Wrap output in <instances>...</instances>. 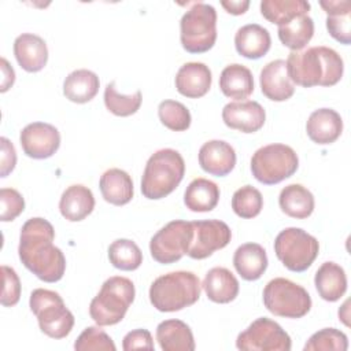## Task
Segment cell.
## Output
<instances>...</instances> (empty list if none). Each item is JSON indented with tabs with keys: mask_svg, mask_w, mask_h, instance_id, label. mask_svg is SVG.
<instances>
[{
	"mask_svg": "<svg viewBox=\"0 0 351 351\" xmlns=\"http://www.w3.org/2000/svg\"><path fill=\"white\" fill-rule=\"evenodd\" d=\"M53 226L40 217L27 219L21 229L19 259L26 269L45 282L59 281L66 270V258L60 248L53 245Z\"/></svg>",
	"mask_w": 351,
	"mask_h": 351,
	"instance_id": "1",
	"label": "cell"
},
{
	"mask_svg": "<svg viewBox=\"0 0 351 351\" xmlns=\"http://www.w3.org/2000/svg\"><path fill=\"white\" fill-rule=\"evenodd\" d=\"M287 70L293 84L303 88L333 86L344 71L341 56L329 47H311L292 51L287 59Z\"/></svg>",
	"mask_w": 351,
	"mask_h": 351,
	"instance_id": "2",
	"label": "cell"
},
{
	"mask_svg": "<svg viewBox=\"0 0 351 351\" xmlns=\"http://www.w3.org/2000/svg\"><path fill=\"white\" fill-rule=\"evenodd\" d=\"M202 292L199 277L186 270L171 271L158 277L149 287V302L162 313L180 311L195 304Z\"/></svg>",
	"mask_w": 351,
	"mask_h": 351,
	"instance_id": "3",
	"label": "cell"
},
{
	"mask_svg": "<svg viewBox=\"0 0 351 351\" xmlns=\"http://www.w3.org/2000/svg\"><path fill=\"white\" fill-rule=\"evenodd\" d=\"M184 174L185 162L181 154L171 148L159 149L147 160L141 177V193L151 200L166 197L180 185Z\"/></svg>",
	"mask_w": 351,
	"mask_h": 351,
	"instance_id": "4",
	"label": "cell"
},
{
	"mask_svg": "<svg viewBox=\"0 0 351 351\" xmlns=\"http://www.w3.org/2000/svg\"><path fill=\"white\" fill-rule=\"evenodd\" d=\"M136 295L132 280L122 276L107 278L89 304V315L99 326L121 322Z\"/></svg>",
	"mask_w": 351,
	"mask_h": 351,
	"instance_id": "5",
	"label": "cell"
},
{
	"mask_svg": "<svg viewBox=\"0 0 351 351\" xmlns=\"http://www.w3.org/2000/svg\"><path fill=\"white\" fill-rule=\"evenodd\" d=\"M180 40L189 53L210 51L217 40L215 8L207 3H193L180 21Z\"/></svg>",
	"mask_w": 351,
	"mask_h": 351,
	"instance_id": "6",
	"label": "cell"
},
{
	"mask_svg": "<svg viewBox=\"0 0 351 351\" xmlns=\"http://www.w3.org/2000/svg\"><path fill=\"white\" fill-rule=\"evenodd\" d=\"M29 306L37 317L43 333L52 339L66 337L74 326V315L66 307L62 296L49 289L37 288L30 293Z\"/></svg>",
	"mask_w": 351,
	"mask_h": 351,
	"instance_id": "7",
	"label": "cell"
},
{
	"mask_svg": "<svg viewBox=\"0 0 351 351\" xmlns=\"http://www.w3.org/2000/svg\"><path fill=\"white\" fill-rule=\"evenodd\" d=\"M298 167L299 158L293 148L280 143L261 147L251 158L252 176L265 185H274L289 178Z\"/></svg>",
	"mask_w": 351,
	"mask_h": 351,
	"instance_id": "8",
	"label": "cell"
},
{
	"mask_svg": "<svg viewBox=\"0 0 351 351\" xmlns=\"http://www.w3.org/2000/svg\"><path fill=\"white\" fill-rule=\"evenodd\" d=\"M263 304L277 317L302 318L311 308V298L302 285L288 278L277 277L266 284Z\"/></svg>",
	"mask_w": 351,
	"mask_h": 351,
	"instance_id": "9",
	"label": "cell"
},
{
	"mask_svg": "<svg viewBox=\"0 0 351 351\" xmlns=\"http://www.w3.org/2000/svg\"><path fill=\"white\" fill-rule=\"evenodd\" d=\"M318 240L300 228H285L274 240L278 261L291 271L307 270L318 256Z\"/></svg>",
	"mask_w": 351,
	"mask_h": 351,
	"instance_id": "10",
	"label": "cell"
},
{
	"mask_svg": "<svg viewBox=\"0 0 351 351\" xmlns=\"http://www.w3.org/2000/svg\"><path fill=\"white\" fill-rule=\"evenodd\" d=\"M192 223L176 219L158 230L149 241L151 256L162 265L180 261L188 251L192 241Z\"/></svg>",
	"mask_w": 351,
	"mask_h": 351,
	"instance_id": "11",
	"label": "cell"
},
{
	"mask_svg": "<svg viewBox=\"0 0 351 351\" xmlns=\"http://www.w3.org/2000/svg\"><path fill=\"white\" fill-rule=\"evenodd\" d=\"M289 335L273 319L261 317L243 330L236 340L241 351H289Z\"/></svg>",
	"mask_w": 351,
	"mask_h": 351,
	"instance_id": "12",
	"label": "cell"
},
{
	"mask_svg": "<svg viewBox=\"0 0 351 351\" xmlns=\"http://www.w3.org/2000/svg\"><path fill=\"white\" fill-rule=\"evenodd\" d=\"M193 236L186 251L192 259H204L226 247L232 239L230 228L219 219L192 221Z\"/></svg>",
	"mask_w": 351,
	"mask_h": 351,
	"instance_id": "13",
	"label": "cell"
},
{
	"mask_svg": "<svg viewBox=\"0 0 351 351\" xmlns=\"http://www.w3.org/2000/svg\"><path fill=\"white\" fill-rule=\"evenodd\" d=\"M23 152L33 159L51 158L60 147L59 130L47 122L26 125L19 136Z\"/></svg>",
	"mask_w": 351,
	"mask_h": 351,
	"instance_id": "14",
	"label": "cell"
},
{
	"mask_svg": "<svg viewBox=\"0 0 351 351\" xmlns=\"http://www.w3.org/2000/svg\"><path fill=\"white\" fill-rule=\"evenodd\" d=\"M223 123L241 133L258 132L266 121L265 108L254 100L228 103L222 110Z\"/></svg>",
	"mask_w": 351,
	"mask_h": 351,
	"instance_id": "15",
	"label": "cell"
},
{
	"mask_svg": "<svg viewBox=\"0 0 351 351\" xmlns=\"http://www.w3.org/2000/svg\"><path fill=\"white\" fill-rule=\"evenodd\" d=\"M262 93L273 101H285L295 93V84L289 78L287 62L276 59L263 66L259 75Z\"/></svg>",
	"mask_w": 351,
	"mask_h": 351,
	"instance_id": "16",
	"label": "cell"
},
{
	"mask_svg": "<svg viewBox=\"0 0 351 351\" xmlns=\"http://www.w3.org/2000/svg\"><path fill=\"white\" fill-rule=\"evenodd\" d=\"M199 165L211 176L225 177L234 169V148L223 140H210L199 149Z\"/></svg>",
	"mask_w": 351,
	"mask_h": 351,
	"instance_id": "17",
	"label": "cell"
},
{
	"mask_svg": "<svg viewBox=\"0 0 351 351\" xmlns=\"http://www.w3.org/2000/svg\"><path fill=\"white\" fill-rule=\"evenodd\" d=\"M211 70L202 62H188L176 74V88L178 93L189 99L204 96L211 88Z\"/></svg>",
	"mask_w": 351,
	"mask_h": 351,
	"instance_id": "18",
	"label": "cell"
},
{
	"mask_svg": "<svg viewBox=\"0 0 351 351\" xmlns=\"http://www.w3.org/2000/svg\"><path fill=\"white\" fill-rule=\"evenodd\" d=\"M14 55L25 71L37 73L48 62L47 43L37 34L22 33L14 41Z\"/></svg>",
	"mask_w": 351,
	"mask_h": 351,
	"instance_id": "19",
	"label": "cell"
},
{
	"mask_svg": "<svg viewBox=\"0 0 351 351\" xmlns=\"http://www.w3.org/2000/svg\"><path fill=\"white\" fill-rule=\"evenodd\" d=\"M306 132L315 144H332L343 132V119L340 114L332 108H318L310 114Z\"/></svg>",
	"mask_w": 351,
	"mask_h": 351,
	"instance_id": "20",
	"label": "cell"
},
{
	"mask_svg": "<svg viewBox=\"0 0 351 351\" xmlns=\"http://www.w3.org/2000/svg\"><path fill=\"white\" fill-rule=\"evenodd\" d=\"M202 288L207 298L214 303H230L239 295V281L226 267H213L207 271Z\"/></svg>",
	"mask_w": 351,
	"mask_h": 351,
	"instance_id": "21",
	"label": "cell"
},
{
	"mask_svg": "<svg viewBox=\"0 0 351 351\" xmlns=\"http://www.w3.org/2000/svg\"><path fill=\"white\" fill-rule=\"evenodd\" d=\"M95 208V197L92 191L81 184L66 188L60 196L59 210L63 218L70 222L85 219Z\"/></svg>",
	"mask_w": 351,
	"mask_h": 351,
	"instance_id": "22",
	"label": "cell"
},
{
	"mask_svg": "<svg viewBox=\"0 0 351 351\" xmlns=\"http://www.w3.org/2000/svg\"><path fill=\"white\" fill-rule=\"evenodd\" d=\"M271 45L270 33L258 23L241 26L234 34L236 51L247 59H259L265 56Z\"/></svg>",
	"mask_w": 351,
	"mask_h": 351,
	"instance_id": "23",
	"label": "cell"
},
{
	"mask_svg": "<svg viewBox=\"0 0 351 351\" xmlns=\"http://www.w3.org/2000/svg\"><path fill=\"white\" fill-rule=\"evenodd\" d=\"M267 263L266 251L258 243L241 244L233 255V266L236 271L247 281L261 278L267 269Z\"/></svg>",
	"mask_w": 351,
	"mask_h": 351,
	"instance_id": "24",
	"label": "cell"
},
{
	"mask_svg": "<svg viewBox=\"0 0 351 351\" xmlns=\"http://www.w3.org/2000/svg\"><path fill=\"white\" fill-rule=\"evenodd\" d=\"M99 188L103 199L114 206L128 204L133 197L132 177L117 167L108 169L101 174Z\"/></svg>",
	"mask_w": 351,
	"mask_h": 351,
	"instance_id": "25",
	"label": "cell"
},
{
	"mask_svg": "<svg viewBox=\"0 0 351 351\" xmlns=\"http://www.w3.org/2000/svg\"><path fill=\"white\" fill-rule=\"evenodd\" d=\"M219 88L229 99L236 101L247 99L254 92V77L251 70L239 63L228 64L219 75Z\"/></svg>",
	"mask_w": 351,
	"mask_h": 351,
	"instance_id": "26",
	"label": "cell"
},
{
	"mask_svg": "<svg viewBox=\"0 0 351 351\" xmlns=\"http://www.w3.org/2000/svg\"><path fill=\"white\" fill-rule=\"evenodd\" d=\"M156 340L163 351H193L191 328L181 319H166L156 326Z\"/></svg>",
	"mask_w": 351,
	"mask_h": 351,
	"instance_id": "27",
	"label": "cell"
},
{
	"mask_svg": "<svg viewBox=\"0 0 351 351\" xmlns=\"http://www.w3.org/2000/svg\"><path fill=\"white\" fill-rule=\"evenodd\" d=\"M314 284L318 295L324 300L336 302L347 291V276L340 265L324 262L315 273Z\"/></svg>",
	"mask_w": 351,
	"mask_h": 351,
	"instance_id": "28",
	"label": "cell"
},
{
	"mask_svg": "<svg viewBox=\"0 0 351 351\" xmlns=\"http://www.w3.org/2000/svg\"><path fill=\"white\" fill-rule=\"evenodd\" d=\"M99 77L88 70L80 69L71 71L63 82V95L73 103L84 104L90 101L99 92Z\"/></svg>",
	"mask_w": 351,
	"mask_h": 351,
	"instance_id": "29",
	"label": "cell"
},
{
	"mask_svg": "<svg viewBox=\"0 0 351 351\" xmlns=\"http://www.w3.org/2000/svg\"><path fill=\"white\" fill-rule=\"evenodd\" d=\"M278 204L284 214L291 218L304 219L314 211L313 193L300 184H289L281 189Z\"/></svg>",
	"mask_w": 351,
	"mask_h": 351,
	"instance_id": "30",
	"label": "cell"
},
{
	"mask_svg": "<svg viewBox=\"0 0 351 351\" xmlns=\"http://www.w3.org/2000/svg\"><path fill=\"white\" fill-rule=\"evenodd\" d=\"M319 5L326 12V29L329 34L340 44L351 43V3L348 0L319 1Z\"/></svg>",
	"mask_w": 351,
	"mask_h": 351,
	"instance_id": "31",
	"label": "cell"
},
{
	"mask_svg": "<svg viewBox=\"0 0 351 351\" xmlns=\"http://www.w3.org/2000/svg\"><path fill=\"white\" fill-rule=\"evenodd\" d=\"M219 202V188L207 178H195L189 182L184 193L186 208L193 213H207L217 207Z\"/></svg>",
	"mask_w": 351,
	"mask_h": 351,
	"instance_id": "32",
	"label": "cell"
},
{
	"mask_svg": "<svg viewBox=\"0 0 351 351\" xmlns=\"http://www.w3.org/2000/svg\"><path fill=\"white\" fill-rule=\"evenodd\" d=\"M310 3L306 0H263L261 1V14L270 23L277 26L285 25L289 21L307 15Z\"/></svg>",
	"mask_w": 351,
	"mask_h": 351,
	"instance_id": "33",
	"label": "cell"
},
{
	"mask_svg": "<svg viewBox=\"0 0 351 351\" xmlns=\"http://www.w3.org/2000/svg\"><path fill=\"white\" fill-rule=\"evenodd\" d=\"M277 33L282 45L292 51H300L313 38L314 21L308 15H302L278 26Z\"/></svg>",
	"mask_w": 351,
	"mask_h": 351,
	"instance_id": "34",
	"label": "cell"
},
{
	"mask_svg": "<svg viewBox=\"0 0 351 351\" xmlns=\"http://www.w3.org/2000/svg\"><path fill=\"white\" fill-rule=\"evenodd\" d=\"M110 263L123 271H132L143 263V252L138 245L129 239H117L108 247Z\"/></svg>",
	"mask_w": 351,
	"mask_h": 351,
	"instance_id": "35",
	"label": "cell"
},
{
	"mask_svg": "<svg viewBox=\"0 0 351 351\" xmlns=\"http://www.w3.org/2000/svg\"><path fill=\"white\" fill-rule=\"evenodd\" d=\"M143 101V96L140 90H136L133 95H121L117 88L115 82L107 84L104 89V104L106 108L117 115V117H129L138 111Z\"/></svg>",
	"mask_w": 351,
	"mask_h": 351,
	"instance_id": "36",
	"label": "cell"
},
{
	"mask_svg": "<svg viewBox=\"0 0 351 351\" xmlns=\"http://www.w3.org/2000/svg\"><path fill=\"white\" fill-rule=\"evenodd\" d=\"M263 207L262 193L252 185L239 188L232 197V208L240 218H255Z\"/></svg>",
	"mask_w": 351,
	"mask_h": 351,
	"instance_id": "37",
	"label": "cell"
},
{
	"mask_svg": "<svg viewBox=\"0 0 351 351\" xmlns=\"http://www.w3.org/2000/svg\"><path fill=\"white\" fill-rule=\"evenodd\" d=\"M158 117L167 129L173 132H184L191 126L189 110L177 100H163L158 106Z\"/></svg>",
	"mask_w": 351,
	"mask_h": 351,
	"instance_id": "38",
	"label": "cell"
},
{
	"mask_svg": "<svg viewBox=\"0 0 351 351\" xmlns=\"http://www.w3.org/2000/svg\"><path fill=\"white\" fill-rule=\"evenodd\" d=\"M348 348V340L346 333L335 328H324L307 340L304 351H346Z\"/></svg>",
	"mask_w": 351,
	"mask_h": 351,
	"instance_id": "39",
	"label": "cell"
},
{
	"mask_svg": "<svg viewBox=\"0 0 351 351\" xmlns=\"http://www.w3.org/2000/svg\"><path fill=\"white\" fill-rule=\"evenodd\" d=\"M77 351H115L112 339L99 326H88L74 343Z\"/></svg>",
	"mask_w": 351,
	"mask_h": 351,
	"instance_id": "40",
	"label": "cell"
},
{
	"mask_svg": "<svg viewBox=\"0 0 351 351\" xmlns=\"http://www.w3.org/2000/svg\"><path fill=\"white\" fill-rule=\"evenodd\" d=\"M0 219L3 222L14 221L25 210L23 196L14 188H1L0 189Z\"/></svg>",
	"mask_w": 351,
	"mask_h": 351,
	"instance_id": "41",
	"label": "cell"
},
{
	"mask_svg": "<svg viewBox=\"0 0 351 351\" xmlns=\"http://www.w3.org/2000/svg\"><path fill=\"white\" fill-rule=\"evenodd\" d=\"M1 274H3V291H1L0 302L4 307H12L19 302V298H21V281L16 271L10 266L3 265Z\"/></svg>",
	"mask_w": 351,
	"mask_h": 351,
	"instance_id": "42",
	"label": "cell"
},
{
	"mask_svg": "<svg viewBox=\"0 0 351 351\" xmlns=\"http://www.w3.org/2000/svg\"><path fill=\"white\" fill-rule=\"evenodd\" d=\"M125 351L132 350H154V340L151 332L147 329H134L125 335L122 341Z\"/></svg>",
	"mask_w": 351,
	"mask_h": 351,
	"instance_id": "43",
	"label": "cell"
},
{
	"mask_svg": "<svg viewBox=\"0 0 351 351\" xmlns=\"http://www.w3.org/2000/svg\"><path fill=\"white\" fill-rule=\"evenodd\" d=\"M1 154H0V177H7L16 165V151L12 143L7 137L0 138Z\"/></svg>",
	"mask_w": 351,
	"mask_h": 351,
	"instance_id": "44",
	"label": "cell"
},
{
	"mask_svg": "<svg viewBox=\"0 0 351 351\" xmlns=\"http://www.w3.org/2000/svg\"><path fill=\"white\" fill-rule=\"evenodd\" d=\"M1 73H3V78H1V88H0V90L5 92V90H8L12 86V84L15 81V71L10 66L7 59H4V58H1Z\"/></svg>",
	"mask_w": 351,
	"mask_h": 351,
	"instance_id": "45",
	"label": "cell"
},
{
	"mask_svg": "<svg viewBox=\"0 0 351 351\" xmlns=\"http://www.w3.org/2000/svg\"><path fill=\"white\" fill-rule=\"evenodd\" d=\"M221 5L225 8V11L228 14H232V15H241L244 14L248 7H250V1L248 0H243V1H234V0H230V1H221Z\"/></svg>",
	"mask_w": 351,
	"mask_h": 351,
	"instance_id": "46",
	"label": "cell"
}]
</instances>
